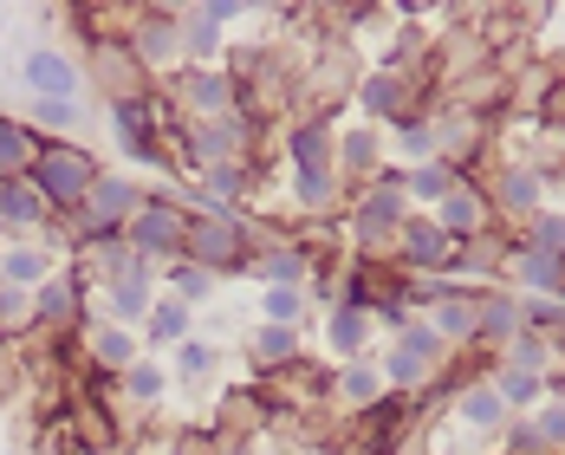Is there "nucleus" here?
I'll return each mask as SVG.
<instances>
[{
	"mask_svg": "<svg viewBox=\"0 0 565 455\" xmlns=\"http://www.w3.org/2000/svg\"><path fill=\"white\" fill-rule=\"evenodd\" d=\"M33 326V293L26 286H0V332H20Z\"/></svg>",
	"mask_w": 565,
	"mask_h": 455,
	"instance_id": "de8ad7c7",
	"label": "nucleus"
},
{
	"mask_svg": "<svg viewBox=\"0 0 565 455\" xmlns=\"http://www.w3.org/2000/svg\"><path fill=\"white\" fill-rule=\"evenodd\" d=\"M332 150H339V117L332 112H306L286 130V163H292V176H339L332 170Z\"/></svg>",
	"mask_w": 565,
	"mask_h": 455,
	"instance_id": "f3484780",
	"label": "nucleus"
},
{
	"mask_svg": "<svg viewBox=\"0 0 565 455\" xmlns=\"http://www.w3.org/2000/svg\"><path fill=\"white\" fill-rule=\"evenodd\" d=\"M332 398H339L351 416H364L377 398H391V391H384V371H377V358H351L339 378H332Z\"/></svg>",
	"mask_w": 565,
	"mask_h": 455,
	"instance_id": "7c9ffc66",
	"label": "nucleus"
},
{
	"mask_svg": "<svg viewBox=\"0 0 565 455\" xmlns=\"http://www.w3.org/2000/svg\"><path fill=\"white\" fill-rule=\"evenodd\" d=\"M40 130L26 124V117H13V112H0V182H13V176H26L33 170V157H40Z\"/></svg>",
	"mask_w": 565,
	"mask_h": 455,
	"instance_id": "2f4dec72",
	"label": "nucleus"
},
{
	"mask_svg": "<svg viewBox=\"0 0 565 455\" xmlns=\"http://www.w3.org/2000/svg\"><path fill=\"white\" fill-rule=\"evenodd\" d=\"M117 391L137 403V410H157V403L170 398V371H163V364H157V358L143 351V358H137V364H130V371L117 378Z\"/></svg>",
	"mask_w": 565,
	"mask_h": 455,
	"instance_id": "58836bf2",
	"label": "nucleus"
},
{
	"mask_svg": "<svg viewBox=\"0 0 565 455\" xmlns=\"http://www.w3.org/2000/svg\"><path fill=\"white\" fill-rule=\"evenodd\" d=\"M215 371H222V345L202 339V332H195V339H182L170 351V384H209Z\"/></svg>",
	"mask_w": 565,
	"mask_h": 455,
	"instance_id": "f704fd0d",
	"label": "nucleus"
},
{
	"mask_svg": "<svg viewBox=\"0 0 565 455\" xmlns=\"http://www.w3.org/2000/svg\"><path fill=\"white\" fill-rule=\"evenodd\" d=\"M46 228H53V209L26 176L0 182V241H46Z\"/></svg>",
	"mask_w": 565,
	"mask_h": 455,
	"instance_id": "aec40b11",
	"label": "nucleus"
},
{
	"mask_svg": "<svg viewBox=\"0 0 565 455\" xmlns=\"http://www.w3.org/2000/svg\"><path fill=\"white\" fill-rule=\"evenodd\" d=\"M508 339H520V293L481 286L475 293V351H501Z\"/></svg>",
	"mask_w": 565,
	"mask_h": 455,
	"instance_id": "4be33fe9",
	"label": "nucleus"
},
{
	"mask_svg": "<svg viewBox=\"0 0 565 455\" xmlns=\"http://www.w3.org/2000/svg\"><path fill=\"white\" fill-rule=\"evenodd\" d=\"M0 33H7V13H0Z\"/></svg>",
	"mask_w": 565,
	"mask_h": 455,
	"instance_id": "603ef678",
	"label": "nucleus"
},
{
	"mask_svg": "<svg viewBox=\"0 0 565 455\" xmlns=\"http://www.w3.org/2000/svg\"><path fill=\"white\" fill-rule=\"evenodd\" d=\"M371 339H377L371 313H358V306H332V313H326V345H332V358H339V364L371 358Z\"/></svg>",
	"mask_w": 565,
	"mask_h": 455,
	"instance_id": "c85d7f7f",
	"label": "nucleus"
},
{
	"mask_svg": "<svg viewBox=\"0 0 565 455\" xmlns=\"http://www.w3.org/2000/svg\"><path fill=\"white\" fill-rule=\"evenodd\" d=\"M247 13H254L247 0H202V7H182V59H189V65H222L227 20H247Z\"/></svg>",
	"mask_w": 565,
	"mask_h": 455,
	"instance_id": "9d476101",
	"label": "nucleus"
},
{
	"mask_svg": "<svg viewBox=\"0 0 565 455\" xmlns=\"http://www.w3.org/2000/svg\"><path fill=\"white\" fill-rule=\"evenodd\" d=\"M143 202H150V189H143L137 176L105 170L98 182H92V195H85L78 222H92V228H130V222H137V209H143Z\"/></svg>",
	"mask_w": 565,
	"mask_h": 455,
	"instance_id": "a211bd4d",
	"label": "nucleus"
},
{
	"mask_svg": "<svg viewBox=\"0 0 565 455\" xmlns=\"http://www.w3.org/2000/svg\"><path fill=\"white\" fill-rule=\"evenodd\" d=\"M429 215H436V228L449 234L455 247H461V241L494 234V222H501V215H494V202H488V182H461V189H455V195H443Z\"/></svg>",
	"mask_w": 565,
	"mask_h": 455,
	"instance_id": "6ab92c4d",
	"label": "nucleus"
},
{
	"mask_svg": "<svg viewBox=\"0 0 565 455\" xmlns=\"http://www.w3.org/2000/svg\"><path fill=\"white\" fill-rule=\"evenodd\" d=\"M247 364H254L260 378L299 371V364H306V339H299L292 326H254V332H247Z\"/></svg>",
	"mask_w": 565,
	"mask_h": 455,
	"instance_id": "a878e982",
	"label": "nucleus"
},
{
	"mask_svg": "<svg viewBox=\"0 0 565 455\" xmlns=\"http://www.w3.org/2000/svg\"><path fill=\"white\" fill-rule=\"evenodd\" d=\"M344 202H351V215H344V228H351V247H358L364 261L391 254L396 234H403V222L416 215V209H409V195H403V170H384L377 182L351 189Z\"/></svg>",
	"mask_w": 565,
	"mask_h": 455,
	"instance_id": "f257e3e1",
	"label": "nucleus"
},
{
	"mask_svg": "<svg viewBox=\"0 0 565 455\" xmlns=\"http://www.w3.org/2000/svg\"><path fill=\"white\" fill-rule=\"evenodd\" d=\"M513 241H520V247H533V254H559V261H565V209H540V215L520 228Z\"/></svg>",
	"mask_w": 565,
	"mask_h": 455,
	"instance_id": "c03bdc74",
	"label": "nucleus"
},
{
	"mask_svg": "<svg viewBox=\"0 0 565 455\" xmlns=\"http://www.w3.org/2000/svg\"><path fill=\"white\" fill-rule=\"evenodd\" d=\"M170 98L182 117H227L234 112V72L227 65H182L170 78Z\"/></svg>",
	"mask_w": 565,
	"mask_h": 455,
	"instance_id": "4468645a",
	"label": "nucleus"
},
{
	"mask_svg": "<svg viewBox=\"0 0 565 455\" xmlns=\"http://www.w3.org/2000/svg\"><path fill=\"white\" fill-rule=\"evenodd\" d=\"M312 319V293L306 286H260V326H306Z\"/></svg>",
	"mask_w": 565,
	"mask_h": 455,
	"instance_id": "ea45409f",
	"label": "nucleus"
},
{
	"mask_svg": "<svg viewBox=\"0 0 565 455\" xmlns=\"http://www.w3.org/2000/svg\"><path fill=\"white\" fill-rule=\"evenodd\" d=\"M559 299H565V293H559Z\"/></svg>",
	"mask_w": 565,
	"mask_h": 455,
	"instance_id": "864d4df0",
	"label": "nucleus"
},
{
	"mask_svg": "<svg viewBox=\"0 0 565 455\" xmlns=\"http://www.w3.org/2000/svg\"><path fill=\"white\" fill-rule=\"evenodd\" d=\"M391 254H396V267H403L409 281H443V274L455 267V241L436 228V215H409Z\"/></svg>",
	"mask_w": 565,
	"mask_h": 455,
	"instance_id": "9b49d317",
	"label": "nucleus"
},
{
	"mask_svg": "<svg viewBox=\"0 0 565 455\" xmlns=\"http://www.w3.org/2000/svg\"><path fill=\"white\" fill-rule=\"evenodd\" d=\"M494 398L508 403V416H533L540 403H546V378H533V371H508V364H494Z\"/></svg>",
	"mask_w": 565,
	"mask_h": 455,
	"instance_id": "4c0bfd02",
	"label": "nucleus"
},
{
	"mask_svg": "<svg viewBox=\"0 0 565 455\" xmlns=\"http://www.w3.org/2000/svg\"><path fill=\"white\" fill-rule=\"evenodd\" d=\"M98 157L85 150V144H72V137H58V144H40V157H33V170L26 182L40 189V202L53 209V222L65 215H78L85 209V195H92V182H98Z\"/></svg>",
	"mask_w": 565,
	"mask_h": 455,
	"instance_id": "f03ea898",
	"label": "nucleus"
},
{
	"mask_svg": "<svg viewBox=\"0 0 565 455\" xmlns=\"http://www.w3.org/2000/svg\"><path fill=\"white\" fill-rule=\"evenodd\" d=\"M130 53L150 78H175L189 59H182V7H137L130 27H124Z\"/></svg>",
	"mask_w": 565,
	"mask_h": 455,
	"instance_id": "0eeeda50",
	"label": "nucleus"
},
{
	"mask_svg": "<svg viewBox=\"0 0 565 455\" xmlns=\"http://www.w3.org/2000/svg\"><path fill=\"white\" fill-rule=\"evenodd\" d=\"M254 228L247 215H195L189 222V247H182V261H195V267H209L215 281H234V274H247L254 267Z\"/></svg>",
	"mask_w": 565,
	"mask_h": 455,
	"instance_id": "39448f33",
	"label": "nucleus"
},
{
	"mask_svg": "<svg viewBox=\"0 0 565 455\" xmlns=\"http://www.w3.org/2000/svg\"><path fill=\"white\" fill-rule=\"evenodd\" d=\"M461 182H468V176L436 157V163H416V170H403V195H409V209H416V215H429V209H436L443 195H455Z\"/></svg>",
	"mask_w": 565,
	"mask_h": 455,
	"instance_id": "c756f323",
	"label": "nucleus"
},
{
	"mask_svg": "<svg viewBox=\"0 0 565 455\" xmlns=\"http://www.w3.org/2000/svg\"><path fill=\"white\" fill-rule=\"evenodd\" d=\"M85 78H98L105 85V98H130V92H143V85H157L137 53H130V40L124 33H92V59H85Z\"/></svg>",
	"mask_w": 565,
	"mask_h": 455,
	"instance_id": "2eb2a0df",
	"label": "nucleus"
},
{
	"mask_svg": "<svg viewBox=\"0 0 565 455\" xmlns=\"http://www.w3.org/2000/svg\"><path fill=\"white\" fill-rule=\"evenodd\" d=\"M189 222H195V215L175 202L170 189H150V202L137 209V222L124 228V241H130L137 261H150V267L163 274L170 261H182V247H189Z\"/></svg>",
	"mask_w": 565,
	"mask_h": 455,
	"instance_id": "423d86ee",
	"label": "nucleus"
},
{
	"mask_svg": "<svg viewBox=\"0 0 565 455\" xmlns=\"http://www.w3.org/2000/svg\"><path fill=\"white\" fill-rule=\"evenodd\" d=\"M416 416V398H377L364 416H358V449L364 455H396V443H403V423Z\"/></svg>",
	"mask_w": 565,
	"mask_h": 455,
	"instance_id": "5701e85b",
	"label": "nucleus"
},
{
	"mask_svg": "<svg viewBox=\"0 0 565 455\" xmlns=\"http://www.w3.org/2000/svg\"><path fill=\"white\" fill-rule=\"evenodd\" d=\"M553 358H559V364H565V332H559V339H553Z\"/></svg>",
	"mask_w": 565,
	"mask_h": 455,
	"instance_id": "3c124183",
	"label": "nucleus"
},
{
	"mask_svg": "<svg viewBox=\"0 0 565 455\" xmlns=\"http://www.w3.org/2000/svg\"><path fill=\"white\" fill-rule=\"evenodd\" d=\"M137 339H143L150 358H157V351H175L182 339H195V313H189L182 299H170V293H157V306H150V319L137 326Z\"/></svg>",
	"mask_w": 565,
	"mask_h": 455,
	"instance_id": "cd10ccee",
	"label": "nucleus"
},
{
	"mask_svg": "<svg viewBox=\"0 0 565 455\" xmlns=\"http://www.w3.org/2000/svg\"><path fill=\"white\" fill-rule=\"evenodd\" d=\"M520 332L559 339L565 332V299H520Z\"/></svg>",
	"mask_w": 565,
	"mask_h": 455,
	"instance_id": "a18cd8bd",
	"label": "nucleus"
},
{
	"mask_svg": "<svg viewBox=\"0 0 565 455\" xmlns=\"http://www.w3.org/2000/svg\"><path fill=\"white\" fill-rule=\"evenodd\" d=\"M546 398L565 403V364H553V371H546Z\"/></svg>",
	"mask_w": 565,
	"mask_h": 455,
	"instance_id": "8fccbe9b",
	"label": "nucleus"
},
{
	"mask_svg": "<svg viewBox=\"0 0 565 455\" xmlns=\"http://www.w3.org/2000/svg\"><path fill=\"white\" fill-rule=\"evenodd\" d=\"M157 293H163V281H157V267H137V274H124V281L105 286V319L111 326H143L150 319V306H157Z\"/></svg>",
	"mask_w": 565,
	"mask_h": 455,
	"instance_id": "b1692460",
	"label": "nucleus"
},
{
	"mask_svg": "<svg viewBox=\"0 0 565 455\" xmlns=\"http://www.w3.org/2000/svg\"><path fill=\"white\" fill-rule=\"evenodd\" d=\"M409 319H416V299H409V281H403V274H391V281L377 286V306H371V326H377V332H403V326H409Z\"/></svg>",
	"mask_w": 565,
	"mask_h": 455,
	"instance_id": "79ce46f5",
	"label": "nucleus"
},
{
	"mask_svg": "<svg viewBox=\"0 0 565 455\" xmlns=\"http://www.w3.org/2000/svg\"><path fill=\"white\" fill-rule=\"evenodd\" d=\"M85 299H92V281L72 267V274H53L46 286H33V326L53 332V339H72L85 332Z\"/></svg>",
	"mask_w": 565,
	"mask_h": 455,
	"instance_id": "f8f14e48",
	"label": "nucleus"
},
{
	"mask_svg": "<svg viewBox=\"0 0 565 455\" xmlns=\"http://www.w3.org/2000/svg\"><path fill=\"white\" fill-rule=\"evenodd\" d=\"M455 351L443 339H436V326L416 313L403 332H396L384 351H377V371H384V391H396V398H416V391H429L436 378H443V364H449Z\"/></svg>",
	"mask_w": 565,
	"mask_h": 455,
	"instance_id": "20e7f679",
	"label": "nucleus"
},
{
	"mask_svg": "<svg viewBox=\"0 0 565 455\" xmlns=\"http://www.w3.org/2000/svg\"><path fill=\"white\" fill-rule=\"evenodd\" d=\"M20 85L26 98H85V59H72L65 46H26Z\"/></svg>",
	"mask_w": 565,
	"mask_h": 455,
	"instance_id": "ddd939ff",
	"label": "nucleus"
},
{
	"mask_svg": "<svg viewBox=\"0 0 565 455\" xmlns=\"http://www.w3.org/2000/svg\"><path fill=\"white\" fill-rule=\"evenodd\" d=\"M332 170H339L344 195H351V189H364V182H377V176L391 170V144H384V130H377V124H364V117L339 124V150H332Z\"/></svg>",
	"mask_w": 565,
	"mask_h": 455,
	"instance_id": "1a4fd4ad",
	"label": "nucleus"
},
{
	"mask_svg": "<svg viewBox=\"0 0 565 455\" xmlns=\"http://www.w3.org/2000/svg\"><path fill=\"white\" fill-rule=\"evenodd\" d=\"M501 455H546L540 430H533V416H508V430H501Z\"/></svg>",
	"mask_w": 565,
	"mask_h": 455,
	"instance_id": "09e8293b",
	"label": "nucleus"
},
{
	"mask_svg": "<svg viewBox=\"0 0 565 455\" xmlns=\"http://www.w3.org/2000/svg\"><path fill=\"white\" fill-rule=\"evenodd\" d=\"M455 423H461L468 436H501V430H508V403L494 398L488 378H481V384L468 378V384L455 391Z\"/></svg>",
	"mask_w": 565,
	"mask_h": 455,
	"instance_id": "bb28decb",
	"label": "nucleus"
},
{
	"mask_svg": "<svg viewBox=\"0 0 565 455\" xmlns=\"http://www.w3.org/2000/svg\"><path fill=\"white\" fill-rule=\"evenodd\" d=\"M137 358H143V339H137L130 326H111V319H98V326H92V364H98V371L124 378Z\"/></svg>",
	"mask_w": 565,
	"mask_h": 455,
	"instance_id": "473e14b6",
	"label": "nucleus"
},
{
	"mask_svg": "<svg viewBox=\"0 0 565 455\" xmlns=\"http://www.w3.org/2000/svg\"><path fill=\"white\" fill-rule=\"evenodd\" d=\"M423 319L436 326V339L449 345V351H475V293H461V299H443V306H429Z\"/></svg>",
	"mask_w": 565,
	"mask_h": 455,
	"instance_id": "c9c22d12",
	"label": "nucleus"
},
{
	"mask_svg": "<svg viewBox=\"0 0 565 455\" xmlns=\"http://www.w3.org/2000/svg\"><path fill=\"white\" fill-rule=\"evenodd\" d=\"M26 124H33L46 144H58L65 130L85 124V98H33V105H26Z\"/></svg>",
	"mask_w": 565,
	"mask_h": 455,
	"instance_id": "a19ab883",
	"label": "nucleus"
},
{
	"mask_svg": "<svg viewBox=\"0 0 565 455\" xmlns=\"http://www.w3.org/2000/svg\"><path fill=\"white\" fill-rule=\"evenodd\" d=\"M58 274V247L46 241H0V286H46Z\"/></svg>",
	"mask_w": 565,
	"mask_h": 455,
	"instance_id": "393cba45",
	"label": "nucleus"
},
{
	"mask_svg": "<svg viewBox=\"0 0 565 455\" xmlns=\"http://www.w3.org/2000/svg\"><path fill=\"white\" fill-rule=\"evenodd\" d=\"M312 274H319L312 241H267V247L254 254V267H247L254 286H312Z\"/></svg>",
	"mask_w": 565,
	"mask_h": 455,
	"instance_id": "412c9836",
	"label": "nucleus"
},
{
	"mask_svg": "<svg viewBox=\"0 0 565 455\" xmlns=\"http://www.w3.org/2000/svg\"><path fill=\"white\" fill-rule=\"evenodd\" d=\"M533 430H540V443H546V455H565V403H540L533 410Z\"/></svg>",
	"mask_w": 565,
	"mask_h": 455,
	"instance_id": "49530a36",
	"label": "nucleus"
},
{
	"mask_svg": "<svg viewBox=\"0 0 565 455\" xmlns=\"http://www.w3.org/2000/svg\"><path fill=\"white\" fill-rule=\"evenodd\" d=\"M157 281H163V293H170V299H182L189 313H202V306L215 299V286H222L215 274H209V267H195V261H170Z\"/></svg>",
	"mask_w": 565,
	"mask_h": 455,
	"instance_id": "e433bc0d",
	"label": "nucleus"
},
{
	"mask_svg": "<svg viewBox=\"0 0 565 455\" xmlns=\"http://www.w3.org/2000/svg\"><path fill=\"white\" fill-rule=\"evenodd\" d=\"M351 105H358V117H364V124L391 130L396 117L416 112V72H403V65H371V72H358Z\"/></svg>",
	"mask_w": 565,
	"mask_h": 455,
	"instance_id": "6e6552de",
	"label": "nucleus"
},
{
	"mask_svg": "<svg viewBox=\"0 0 565 455\" xmlns=\"http://www.w3.org/2000/svg\"><path fill=\"white\" fill-rule=\"evenodd\" d=\"M384 144L403 157V170H416V163H436V130H429V112L396 117L391 130H384Z\"/></svg>",
	"mask_w": 565,
	"mask_h": 455,
	"instance_id": "72a5a7b5",
	"label": "nucleus"
},
{
	"mask_svg": "<svg viewBox=\"0 0 565 455\" xmlns=\"http://www.w3.org/2000/svg\"><path fill=\"white\" fill-rule=\"evenodd\" d=\"M488 202H494L501 222L526 228L540 209H546V170H540V163H501L494 182H488Z\"/></svg>",
	"mask_w": 565,
	"mask_h": 455,
	"instance_id": "dca6fc26",
	"label": "nucleus"
},
{
	"mask_svg": "<svg viewBox=\"0 0 565 455\" xmlns=\"http://www.w3.org/2000/svg\"><path fill=\"white\" fill-rule=\"evenodd\" d=\"M254 130H260V117H247V112L182 117V124L170 130V150L202 176V170H215V163H241V157H254Z\"/></svg>",
	"mask_w": 565,
	"mask_h": 455,
	"instance_id": "7ed1b4c3",
	"label": "nucleus"
},
{
	"mask_svg": "<svg viewBox=\"0 0 565 455\" xmlns=\"http://www.w3.org/2000/svg\"><path fill=\"white\" fill-rule=\"evenodd\" d=\"M508 371H533V378H546L559 358H553V339H540V332H520V339H508L501 351H494Z\"/></svg>",
	"mask_w": 565,
	"mask_h": 455,
	"instance_id": "37998d69",
	"label": "nucleus"
}]
</instances>
